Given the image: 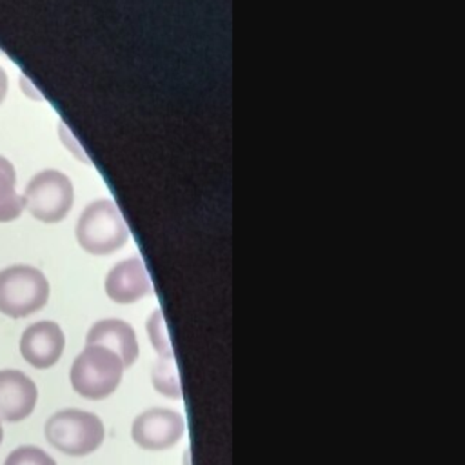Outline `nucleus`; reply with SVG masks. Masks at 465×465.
<instances>
[{
  "label": "nucleus",
  "mask_w": 465,
  "mask_h": 465,
  "mask_svg": "<svg viewBox=\"0 0 465 465\" xmlns=\"http://www.w3.org/2000/svg\"><path fill=\"white\" fill-rule=\"evenodd\" d=\"M151 381L156 392L173 400L182 398V383H180V374H178L174 356H167V358L158 356V360L153 363V369H151Z\"/></svg>",
  "instance_id": "nucleus-12"
},
{
  "label": "nucleus",
  "mask_w": 465,
  "mask_h": 465,
  "mask_svg": "<svg viewBox=\"0 0 465 465\" xmlns=\"http://www.w3.org/2000/svg\"><path fill=\"white\" fill-rule=\"evenodd\" d=\"M4 465H56V461L40 447L22 445L7 454Z\"/></svg>",
  "instance_id": "nucleus-14"
},
{
  "label": "nucleus",
  "mask_w": 465,
  "mask_h": 465,
  "mask_svg": "<svg viewBox=\"0 0 465 465\" xmlns=\"http://www.w3.org/2000/svg\"><path fill=\"white\" fill-rule=\"evenodd\" d=\"M44 434L56 450L67 456H87L102 445L105 429L94 412L64 409L45 421Z\"/></svg>",
  "instance_id": "nucleus-2"
},
{
  "label": "nucleus",
  "mask_w": 465,
  "mask_h": 465,
  "mask_svg": "<svg viewBox=\"0 0 465 465\" xmlns=\"http://www.w3.org/2000/svg\"><path fill=\"white\" fill-rule=\"evenodd\" d=\"M49 298V282L31 265H11L0 271V312L25 318L40 311Z\"/></svg>",
  "instance_id": "nucleus-4"
},
{
  "label": "nucleus",
  "mask_w": 465,
  "mask_h": 465,
  "mask_svg": "<svg viewBox=\"0 0 465 465\" xmlns=\"http://www.w3.org/2000/svg\"><path fill=\"white\" fill-rule=\"evenodd\" d=\"M2 438H4V430H2V423H0V443H2Z\"/></svg>",
  "instance_id": "nucleus-16"
},
{
  "label": "nucleus",
  "mask_w": 465,
  "mask_h": 465,
  "mask_svg": "<svg viewBox=\"0 0 465 465\" xmlns=\"http://www.w3.org/2000/svg\"><path fill=\"white\" fill-rule=\"evenodd\" d=\"M185 432L182 414L165 407H151L140 412L131 425L133 441L145 450H165L176 445Z\"/></svg>",
  "instance_id": "nucleus-6"
},
{
  "label": "nucleus",
  "mask_w": 465,
  "mask_h": 465,
  "mask_svg": "<svg viewBox=\"0 0 465 465\" xmlns=\"http://www.w3.org/2000/svg\"><path fill=\"white\" fill-rule=\"evenodd\" d=\"M7 87H9L7 74H5V71L0 67V104H2V100L5 98V94H7Z\"/></svg>",
  "instance_id": "nucleus-15"
},
{
  "label": "nucleus",
  "mask_w": 465,
  "mask_h": 465,
  "mask_svg": "<svg viewBox=\"0 0 465 465\" xmlns=\"http://www.w3.org/2000/svg\"><path fill=\"white\" fill-rule=\"evenodd\" d=\"M38 389L22 371H0V418L16 423L25 420L36 407Z\"/></svg>",
  "instance_id": "nucleus-8"
},
{
  "label": "nucleus",
  "mask_w": 465,
  "mask_h": 465,
  "mask_svg": "<svg viewBox=\"0 0 465 465\" xmlns=\"http://www.w3.org/2000/svg\"><path fill=\"white\" fill-rule=\"evenodd\" d=\"M147 334L151 340L153 349L156 351L158 356H173V345H171V338L167 334V327H165V318L162 309H154L153 314L147 320Z\"/></svg>",
  "instance_id": "nucleus-13"
},
{
  "label": "nucleus",
  "mask_w": 465,
  "mask_h": 465,
  "mask_svg": "<svg viewBox=\"0 0 465 465\" xmlns=\"http://www.w3.org/2000/svg\"><path fill=\"white\" fill-rule=\"evenodd\" d=\"M74 191L71 180L54 169L35 174L24 191V207L40 222L54 223L67 216Z\"/></svg>",
  "instance_id": "nucleus-5"
},
{
  "label": "nucleus",
  "mask_w": 465,
  "mask_h": 465,
  "mask_svg": "<svg viewBox=\"0 0 465 465\" xmlns=\"http://www.w3.org/2000/svg\"><path fill=\"white\" fill-rule=\"evenodd\" d=\"M129 231L125 220L111 200L89 203L76 223V240L89 254L104 256L120 249L127 242Z\"/></svg>",
  "instance_id": "nucleus-3"
},
{
  "label": "nucleus",
  "mask_w": 465,
  "mask_h": 465,
  "mask_svg": "<svg viewBox=\"0 0 465 465\" xmlns=\"http://www.w3.org/2000/svg\"><path fill=\"white\" fill-rule=\"evenodd\" d=\"M64 347L65 336L60 325L51 320L31 323L20 338L22 358L36 369L53 367L60 360Z\"/></svg>",
  "instance_id": "nucleus-7"
},
{
  "label": "nucleus",
  "mask_w": 465,
  "mask_h": 465,
  "mask_svg": "<svg viewBox=\"0 0 465 465\" xmlns=\"http://www.w3.org/2000/svg\"><path fill=\"white\" fill-rule=\"evenodd\" d=\"M15 187V167L7 158L0 156V222H11L24 211V196H20Z\"/></svg>",
  "instance_id": "nucleus-11"
},
{
  "label": "nucleus",
  "mask_w": 465,
  "mask_h": 465,
  "mask_svg": "<svg viewBox=\"0 0 465 465\" xmlns=\"http://www.w3.org/2000/svg\"><path fill=\"white\" fill-rule=\"evenodd\" d=\"M85 345H100L114 352L124 369L131 367L140 352L134 329L120 318L98 320L85 334Z\"/></svg>",
  "instance_id": "nucleus-9"
},
{
  "label": "nucleus",
  "mask_w": 465,
  "mask_h": 465,
  "mask_svg": "<svg viewBox=\"0 0 465 465\" xmlns=\"http://www.w3.org/2000/svg\"><path fill=\"white\" fill-rule=\"evenodd\" d=\"M105 292L116 303H133L153 292L151 278L140 258L116 263L105 278Z\"/></svg>",
  "instance_id": "nucleus-10"
},
{
  "label": "nucleus",
  "mask_w": 465,
  "mask_h": 465,
  "mask_svg": "<svg viewBox=\"0 0 465 465\" xmlns=\"http://www.w3.org/2000/svg\"><path fill=\"white\" fill-rule=\"evenodd\" d=\"M122 374L124 365L114 352L100 345H85L71 365L69 381L80 396L104 400L118 389Z\"/></svg>",
  "instance_id": "nucleus-1"
}]
</instances>
